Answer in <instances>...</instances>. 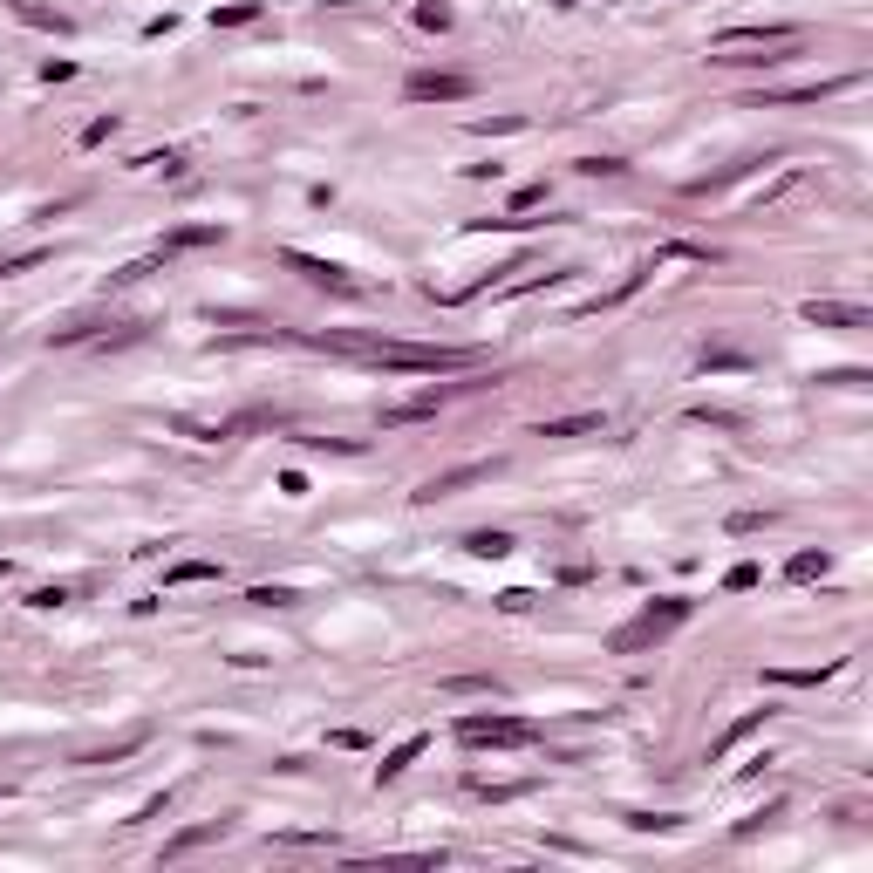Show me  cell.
<instances>
[{"label":"cell","instance_id":"27","mask_svg":"<svg viewBox=\"0 0 873 873\" xmlns=\"http://www.w3.org/2000/svg\"><path fill=\"white\" fill-rule=\"evenodd\" d=\"M771 526V512H730V532H737V539H751V532H764Z\"/></svg>","mask_w":873,"mask_h":873},{"label":"cell","instance_id":"25","mask_svg":"<svg viewBox=\"0 0 873 873\" xmlns=\"http://www.w3.org/2000/svg\"><path fill=\"white\" fill-rule=\"evenodd\" d=\"M417 21L430 28V35H444V28H451V7H444V0H423V7H417Z\"/></svg>","mask_w":873,"mask_h":873},{"label":"cell","instance_id":"13","mask_svg":"<svg viewBox=\"0 0 873 873\" xmlns=\"http://www.w3.org/2000/svg\"><path fill=\"white\" fill-rule=\"evenodd\" d=\"M601 430H608V417H601V410H580V417L539 423V437H560V444H573V437H601Z\"/></svg>","mask_w":873,"mask_h":873},{"label":"cell","instance_id":"20","mask_svg":"<svg viewBox=\"0 0 873 873\" xmlns=\"http://www.w3.org/2000/svg\"><path fill=\"white\" fill-rule=\"evenodd\" d=\"M826 676H839V662H826V669H771V683H785V689H812Z\"/></svg>","mask_w":873,"mask_h":873},{"label":"cell","instance_id":"19","mask_svg":"<svg viewBox=\"0 0 873 873\" xmlns=\"http://www.w3.org/2000/svg\"><path fill=\"white\" fill-rule=\"evenodd\" d=\"M266 14V0H232V7H212V28H253Z\"/></svg>","mask_w":873,"mask_h":873},{"label":"cell","instance_id":"7","mask_svg":"<svg viewBox=\"0 0 873 873\" xmlns=\"http://www.w3.org/2000/svg\"><path fill=\"white\" fill-rule=\"evenodd\" d=\"M457 389H485V382L471 376V382H451V389H423V396H410V403H389V410H382V430H403V423H430L437 417V410H444V403H451Z\"/></svg>","mask_w":873,"mask_h":873},{"label":"cell","instance_id":"32","mask_svg":"<svg viewBox=\"0 0 873 873\" xmlns=\"http://www.w3.org/2000/svg\"><path fill=\"white\" fill-rule=\"evenodd\" d=\"M532 601H539V594H526V587H505V594H498V608H505V614H526Z\"/></svg>","mask_w":873,"mask_h":873},{"label":"cell","instance_id":"15","mask_svg":"<svg viewBox=\"0 0 873 873\" xmlns=\"http://www.w3.org/2000/svg\"><path fill=\"white\" fill-rule=\"evenodd\" d=\"M457 546H464V553H478V560H505V553L519 546V539H512L505 526H478V532H464Z\"/></svg>","mask_w":873,"mask_h":873},{"label":"cell","instance_id":"28","mask_svg":"<svg viewBox=\"0 0 873 873\" xmlns=\"http://www.w3.org/2000/svg\"><path fill=\"white\" fill-rule=\"evenodd\" d=\"M110 137H116V116H96V123L82 130V151H96V144H110Z\"/></svg>","mask_w":873,"mask_h":873},{"label":"cell","instance_id":"10","mask_svg":"<svg viewBox=\"0 0 873 873\" xmlns=\"http://www.w3.org/2000/svg\"><path fill=\"white\" fill-rule=\"evenodd\" d=\"M798 314L812 328H867V307H853V301H805Z\"/></svg>","mask_w":873,"mask_h":873},{"label":"cell","instance_id":"34","mask_svg":"<svg viewBox=\"0 0 873 873\" xmlns=\"http://www.w3.org/2000/svg\"><path fill=\"white\" fill-rule=\"evenodd\" d=\"M532 205H546V185H519L512 191V212H532Z\"/></svg>","mask_w":873,"mask_h":873},{"label":"cell","instance_id":"14","mask_svg":"<svg viewBox=\"0 0 873 873\" xmlns=\"http://www.w3.org/2000/svg\"><path fill=\"white\" fill-rule=\"evenodd\" d=\"M423 751H430V737H423V730H417V737H403V744H396V751L376 764V785H396V778H403V771H410Z\"/></svg>","mask_w":873,"mask_h":873},{"label":"cell","instance_id":"33","mask_svg":"<svg viewBox=\"0 0 873 873\" xmlns=\"http://www.w3.org/2000/svg\"><path fill=\"white\" fill-rule=\"evenodd\" d=\"M301 444H314V451H342V457H355V451H362L355 437H301Z\"/></svg>","mask_w":873,"mask_h":873},{"label":"cell","instance_id":"30","mask_svg":"<svg viewBox=\"0 0 873 873\" xmlns=\"http://www.w3.org/2000/svg\"><path fill=\"white\" fill-rule=\"evenodd\" d=\"M723 587H730V594H751V587H758V567H751V560L730 567V573H723Z\"/></svg>","mask_w":873,"mask_h":873},{"label":"cell","instance_id":"26","mask_svg":"<svg viewBox=\"0 0 873 873\" xmlns=\"http://www.w3.org/2000/svg\"><path fill=\"white\" fill-rule=\"evenodd\" d=\"M451 696H498V683L492 676H457V683H444Z\"/></svg>","mask_w":873,"mask_h":873},{"label":"cell","instance_id":"35","mask_svg":"<svg viewBox=\"0 0 873 873\" xmlns=\"http://www.w3.org/2000/svg\"><path fill=\"white\" fill-rule=\"evenodd\" d=\"M0 798H7V785H0Z\"/></svg>","mask_w":873,"mask_h":873},{"label":"cell","instance_id":"31","mask_svg":"<svg viewBox=\"0 0 873 873\" xmlns=\"http://www.w3.org/2000/svg\"><path fill=\"white\" fill-rule=\"evenodd\" d=\"M28 608H69V587H35Z\"/></svg>","mask_w":873,"mask_h":873},{"label":"cell","instance_id":"8","mask_svg":"<svg viewBox=\"0 0 873 873\" xmlns=\"http://www.w3.org/2000/svg\"><path fill=\"white\" fill-rule=\"evenodd\" d=\"M785 41H805L798 21H751V28H723L710 48H785Z\"/></svg>","mask_w":873,"mask_h":873},{"label":"cell","instance_id":"11","mask_svg":"<svg viewBox=\"0 0 873 873\" xmlns=\"http://www.w3.org/2000/svg\"><path fill=\"white\" fill-rule=\"evenodd\" d=\"M232 819H205V826H185L178 839H164V860H185V853H198V846H212V839H226Z\"/></svg>","mask_w":873,"mask_h":873},{"label":"cell","instance_id":"18","mask_svg":"<svg viewBox=\"0 0 873 873\" xmlns=\"http://www.w3.org/2000/svg\"><path fill=\"white\" fill-rule=\"evenodd\" d=\"M191 580H226L219 560H178V567L164 573V587H191Z\"/></svg>","mask_w":873,"mask_h":873},{"label":"cell","instance_id":"29","mask_svg":"<svg viewBox=\"0 0 873 873\" xmlns=\"http://www.w3.org/2000/svg\"><path fill=\"white\" fill-rule=\"evenodd\" d=\"M580 171H587V178H621L628 164H621V157H580Z\"/></svg>","mask_w":873,"mask_h":873},{"label":"cell","instance_id":"23","mask_svg":"<svg viewBox=\"0 0 873 873\" xmlns=\"http://www.w3.org/2000/svg\"><path fill=\"white\" fill-rule=\"evenodd\" d=\"M246 601H253V608H294L301 594H294V587H253Z\"/></svg>","mask_w":873,"mask_h":873},{"label":"cell","instance_id":"1","mask_svg":"<svg viewBox=\"0 0 873 873\" xmlns=\"http://www.w3.org/2000/svg\"><path fill=\"white\" fill-rule=\"evenodd\" d=\"M369 369H382V376H471L478 369V348H417V342H376L369 355H362Z\"/></svg>","mask_w":873,"mask_h":873},{"label":"cell","instance_id":"2","mask_svg":"<svg viewBox=\"0 0 873 873\" xmlns=\"http://www.w3.org/2000/svg\"><path fill=\"white\" fill-rule=\"evenodd\" d=\"M689 614H696V601H689V594H662V608H655V601H648V608L635 614V621H628V628H621V635H614V655H635V648H648V642H662V635H669V628H683Z\"/></svg>","mask_w":873,"mask_h":873},{"label":"cell","instance_id":"9","mask_svg":"<svg viewBox=\"0 0 873 873\" xmlns=\"http://www.w3.org/2000/svg\"><path fill=\"white\" fill-rule=\"evenodd\" d=\"M198 246H226V226H219V219H198V226H178V232H164V246H157V253L171 260V253H198Z\"/></svg>","mask_w":873,"mask_h":873},{"label":"cell","instance_id":"17","mask_svg":"<svg viewBox=\"0 0 873 873\" xmlns=\"http://www.w3.org/2000/svg\"><path fill=\"white\" fill-rule=\"evenodd\" d=\"M771 717H778V710H751V717H737V723H730V730H723V737H717V744H710V764H717L723 751H737V744H744L751 730H764V723H771Z\"/></svg>","mask_w":873,"mask_h":873},{"label":"cell","instance_id":"5","mask_svg":"<svg viewBox=\"0 0 873 873\" xmlns=\"http://www.w3.org/2000/svg\"><path fill=\"white\" fill-rule=\"evenodd\" d=\"M498 471V457H471V464H451V471H437V478H423L417 492V505H444V498H457V492H471V485H485Z\"/></svg>","mask_w":873,"mask_h":873},{"label":"cell","instance_id":"24","mask_svg":"<svg viewBox=\"0 0 873 873\" xmlns=\"http://www.w3.org/2000/svg\"><path fill=\"white\" fill-rule=\"evenodd\" d=\"M826 567H833L826 553H798V560H792V567H785V573H792V580H819V573H826Z\"/></svg>","mask_w":873,"mask_h":873},{"label":"cell","instance_id":"3","mask_svg":"<svg viewBox=\"0 0 873 873\" xmlns=\"http://www.w3.org/2000/svg\"><path fill=\"white\" fill-rule=\"evenodd\" d=\"M273 260L287 266V273H301L307 287H321V294H342V301H362V294H369V287H362L342 260H321V253H301V246H280Z\"/></svg>","mask_w":873,"mask_h":873},{"label":"cell","instance_id":"6","mask_svg":"<svg viewBox=\"0 0 873 873\" xmlns=\"http://www.w3.org/2000/svg\"><path fill=\"white\" fill-rule=\"evenodd\" d=\"M478 82L457 76V69H417V76L403 82V103H464Z\"/></svg>","mask_w":873,"mask_h":873},{"label":"cell","instance_id":"22","mask_svg":"<svg viewBox=\"0 0 873 873\" xmlns=\"http://www.w3.org/2000/svg\"><path fill=\"white\" fill-rule=\"evenodd\" d=\"M471 130H478V137H512V130H526V116H478Z\"/></svg>","mask_w":873,"mask_h":873},{"label":"cell","instance_id":"12","mask_svg":"<svg viewBox=\"0 0 873 873\" xmlns=\"http://www.w3.org/2000/svg\"><path fill=\"white\" fill-rule=\"evenodd\" d=\"M14 7V21H28V28H48V35H76V21L62 14V7H41V0H7Z\"/></svg>","mask_w":873,"mask_h":873},{"label":"cell","instance_id":"16","mask_svg":"<svg viewBox=\"0 0 873 873\" xmlns=\"http://www.w3.org/2000/svg\"><path fill=\"white\" fill-rule=\"evenodd\" d=\"M144 744H151V723H137L130 737H116V744H103V751H82L76 764H123V758H137Z\"/></svg>","mask_w":873,"mask_h":873},{"label":"cell","instance_id":"21","mask_svg":"<svg viewBox=\"0 0 873 873\" xmlns=\"http://www.w3.org/2000/svg\"><path fill=\"white\" fill-rule=\"evenodd\" d=\"M157 266H164V253H151V260H130V266H116V273H110V287H137V280H151Z\"/></svg>","mask_w":873,"mask_h":873},{"label":"cell","instance_id":"4","mask_svg":"<svg viewBox=\"0 0 873 873\" xmlns=\"http://www.w3.org/2000/svg\"><path fill=\"white\" fill-rule=\"evenodd\" d=\"M532 737L539 730L526 717H457V744H471V751H519Z\"/></svg>","mask_w":873,"mask_h":873}]
</instances>
